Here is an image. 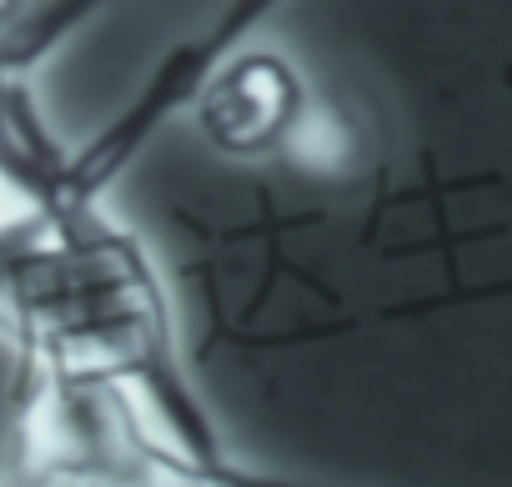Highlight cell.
<instances>
[{
    "label": "cell",
    "mask_w": 512,
    "mask_h": 487,
    "mask_svg": "<svg viewBox=\"0 0 512 487\" xmlns=\"http://www.w3.org/2000/svg\"><path fill=\"white\" fill-rule=\"evenodd\" d=\"M26 472L31 487H327L246 467L226 447L181 332L116 382L46 372Z\"/></svg>",
    "instance_id": "6da1fadb"
},
{
    "label": "cell",
    "mask_w": 512,
    "mask_h": 487,
    "mask_svg": "<svg viewBox=\"0 0 512 487\" xmlns=\"http://www.w3.org/2000/svg\"><path fill=\"white\" fill-rule=\"evenodd\" d=\"M196 126L226 161H297L327 171V146H347L337 116L322 111L292 56L272 46H236L196 96Z\"/></svg>",
    "instance_id": "7a4b0ae2"
}]
</instances>
